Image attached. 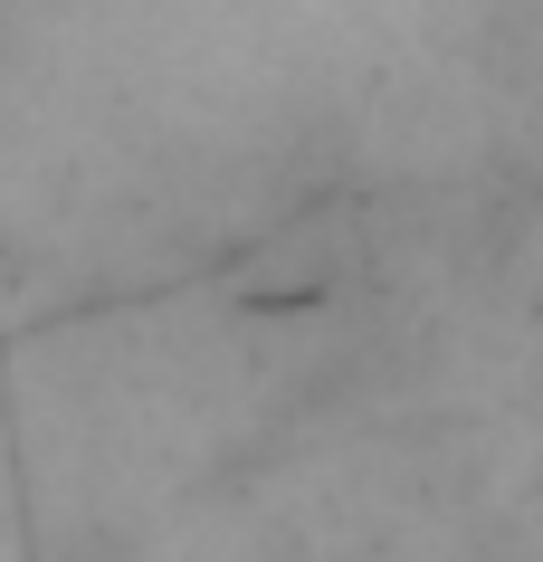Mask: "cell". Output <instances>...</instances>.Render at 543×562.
Instances as JSON below:
<instances>
[{
  "mask_svg": "<svg viewBox=\"0 0 543 562\" xmlns=\"http://www.w3.org/2000/svg\"><path fill=\"white\" fill-rule=\"evenodd\" d=\"M58 562H134V553H124L115 533H67V543H58Z\"/></svg>",
  "mask_w": 543,
  "mask_h": 562,
  "instance_id": "1",
  "label": "cell"
}]
</instances>
